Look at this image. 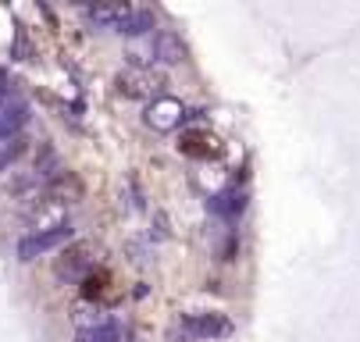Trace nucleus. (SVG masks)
<instances>
[{
  "mask_svg": "<svg viewBox=\"0 0 360 342\" xmlns=\"http://www.w3.org/2000/svg\"><path fill=\"white\" fill-rule=\"evenodd\" d=\"M4 82H8V75L0 72V100H4V96H8V86H4Z\"/></svg>",
  "mask_w": 360,
  "mask_h": 342,
  "instance_id": "nucleus-15",
  "label": "nucleus"
},
{
  "mask_svg": "<svg viewBox=\"0 0 360 342\" xmlns=\"http://www.w3.org/2000/svg\"><path fill=\"white\" fill-rule=\"evenodd\" d=\"M29 121V104L22 100V96H4L0 100V139H8V136H15L22 125Z\"/></svg>",
  "mask_w": 360,
  "mask_h": 342,
  "instance_id": "nucleus-6",
  "label": "nucleus"
},
{
  "mask_svg": "<svg viewBox=\"0 0 360 342\" xmlns=\"http://www.w3.org/2000/svg\"><path fill=\"white\" fill-rule=\"evenodd\" d=\"M175 331L193 335V338H225L232 335V321L221 314H189L175 324Z\"/></svg>",
  "mask_w": 360,
  "mask_h": 342,
  "instance_id": "nucleus-4",
  "label": "nucleus"
},
{
  "mask_svg": "<svg viewBox=\"0 0 360 342\" xmlns=\"http://www.w3.org/2000/svg\"><path fill=\"white\" fill-rule=\"evenodd\" d=\"M125 338V324L122 321H100L89 328L75 331V342H122Z\"/></svg>",
  "mask_w": 360,
  "mask_h": 342,
  "instance_id": "nucleus-9",
  "label": "nucleus"
},
{
  "mask_svg": "<svg viewBox=\"0 0 360 342\" xmlns=\"http://www.w3.org/2000/svg\"><path fill=\"white\" fill-rule=\"evenodd\" d=\"M108 282H111V278H108L104 271H96V275H89V278H86V285H82V296H86V300H96V296H104V289H108Z\"/></svg>",
  "mask_w": 360,
  "mask_h": 342,
  "instance_id": "nucleus-13",
  "label": "nucleus"
},
{
  "mask_svg": "<svg viewBox=\"0 0 360 342\" xmlns=\"http://www.w3.org/2000/svg\"><path fill=\"white\" fill-rule=\"evenodd\" d=\"M72 235H75L72 225H54V228L32 232V235H25V239L18 242V261H36L39 254L58 250V246H65V242H72Z\"/></svg>",
  "mask_w": 360,
  "mask_h": 342,
  "instance_id": "nucleus-1",
  "label": "nucleus"
},
{
  "mask_svg": "<svg viewBox=\"0 0 360 342\" xmlns=\"http://www.w3.org/2000/svg\"><path fill=\"white\" fill-rule=\"evenodd\" d=\"M125 11H129V8H122V4H111V8H86V22H89L93 29H100V32H118Z\"/></svg>",
  "mask_w": 360,
  "mask_h": 342,
  "instance_id": "nucleus-10",
  "label": "nucleus"
},
{
  "mask_svg": "<svg viewBox=\"0 0 360 342\" xmlns=\"http://www.w3.org/2000/svg\"><path fill=\"white\" fill-rule=\"evenodd\" d=\"M182 104L179 100H172V96H161V100H153L150 107H146V125L150 129H158V132H172L179 121H182Z\"/></svg>",
  "mask_w": 360,
  "mask_h": 342,
  "instance_id": "nucleus-5",
  "label": "nucleus"
},
{
  "mask_svg": "<svg viewBox=\"0 0 360 342\" xmlns=\"http://www.w3.org/2000/svg\"><path fill=\"white\" fill-rule=\"evenodd\" d=\"M93 242H72V246L58 257V264H54V275L61 278V282H86L89 278V271H93Z\"/></svg>",
  "mask_w": 360,
  "mask_h": 342,
  "instance_id": "nucleus-3",
  "label": "nucleus"
},
{
  "mask_svg": "<svg viewBox=\"0 0 360 342\" xmlns=\"http://www.w3.org/2000/svg\"><path fill=\"white\" fill-rule=\"evenodd\" d=\"M146 29H153V11H136V8H129L125 18H122V25H118L122 36H139Z\"/></svg>",
  "mask_w": 360,
  "mask_h": 342,
  "instance_id": "nucleus-12",
  "label": "nucleus"
},
{
  "mask_svg": "<svg viewBox=\"0 0 360 342\" xmlns=\"http://www.w3.org/2000/svg\"><path fill=\"white\" fill-rule=\"evenodd\" d=\"M243 211H246V197H243V192H232L229 189V192H218V197L211 200V214H218V218H229L232 221Z\"/></svg>",
  "mask_w": 360,
  "mask_h": 342,
  "instance_id": "nucleus-11",
  "label": "nucleus"
},
{
  "mask_svg": "<svg viewBox=\"0 0 360 342\" xmlns=\"http://www.w3.org/2000/svg\"><path fill=\"white\" fill-rule=\"evenodd\" d=\"M165 75H158V72H150V68H129V72H122L118 75V89L125 93V96H136V100H161V93H165Z\"/></svg>",
  "mask_w": 360,
  "mask_h": 342,
  "instance_id": "nucleus-2",
  "label": "nucleus"
},
{
  "mask_svg": "<svg viewBox=\"0 0 360 342\" xmlns=\"http://www.w3.org/2000/svg\"><path fill=\"white\" fill-rule=\"evenodd\" d=\"M153 58L161 65H179V61H186V43L175 32H158L153 36Z\"/></svg>",
  "mask_w": 360,
  "mask_h": 342,
  "instance_id": "nucleus-8",
  "label": "nucleus"
},
{
  "mask_svg": "<svg viewBox=\"0 0 360 342\" xmlns=\"http://www.w3.org/2000/svg\"><path fill=\"white\" fill-rule=\"evenodd\" d=\"M22 150H25V143H22V139H15V143L8 146V150L0 154V171H4V168H8L11 161H18V154H22Z\"/></svg>",
  "mask_w": 360,
  "mask_h": 342,
  "instance_id": "nucleus-14",
  "label": "nucleus"
},
{
  "mask_svg": "<svg viewBox=\"0 0 360 342\" xmlns=\"http://www.w3.org/2000/svg\"><path fill=\"white\" fill-rule=\"evenodd\" d=\"M179 150H182L186 157H200V161H207V157H218V154H221V146H218V139H214L211 132L193 129V132H186V136L179 139Z\"/></svg>",
  "mask_w": 360,
  "mask_h": 342,
  "instance_id": "nucleus-7",
  "label": "nucleus"
}]
</instances>
